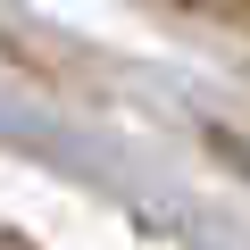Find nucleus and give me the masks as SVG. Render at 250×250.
<instances>
[{"mask_svg":"<svg viewBox=\"0 0 250 250\" xmlns=\"http://www.w3.org/2000/svg\"><path fill=\"white\" fill-rule=\"evenodd\" d=\"M175 9H192V17H217V25H242V34H250V0H175Z\"/></svg>","mask_w":250,"mask_h":250,"instance_id":"nucleus-1","label":"nucleus"}]
</instances>
